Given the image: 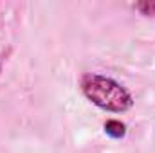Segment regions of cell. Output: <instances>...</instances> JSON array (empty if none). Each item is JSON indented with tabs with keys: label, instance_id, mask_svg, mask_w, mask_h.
Returning a JSON list of instances; mask_svg holds the SVG:
<instances>
[{
	"label": "cell",
	"instance_id": "obj_3",
	"mask_svg": "<svg viewBox=\"0 0 155 153\" xmlns=\"http://www.w3.org/2000/svg\"><path fill=\"white\" fill-rule=\"evenodd\" d=\"M135 9L143 11L144 15H155V2H144V4H137L134 5Z\"/></svg>",
	"mask_w": 155,
	"mask_h": 153
},
{
	"label": "cell",
	"instance_id": "obj_2",
	"mask_svg": "<svg viewBox=\"0 0 155 153\" xmlns=\"http://www.w3.org/2000/svg\"><path fill=\"white\" fill-rule=\"evenodd\" d=\"M105 130L112 137H123L124 135V124H121L119 121H107Z\"/></svg>",
	"mask_w": 155,
	"mask_h": 153
},
{
	"label": "cell",
	"instance_id": "obj_1",
	"mask_svg": "<svg viewBox=\"0 0 155 153\" xmlns=\"http://www.w3.org/2000/svg\"><path fill=\"white\" fill-rule=\"evenodd\" d=\"M81 90L87 99L108 112H126L132 106L130 92L112 77L85 74L81 79Z\"/></svg>",
	"mask_w": 155,
	"mask_h": 153
}]
</instances>
